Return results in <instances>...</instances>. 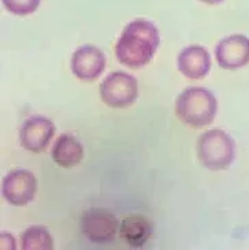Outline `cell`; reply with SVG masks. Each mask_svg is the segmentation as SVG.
Segmentation results:
<instances>
[{"mask_svg":"<svg viewBox=\"0 0 249 250\" xmlns=\"http://www.w3.org/2000/svg\"><path fill=\"white\" fill-rule=\"evenodd\" d=\"M160 42L158 27L147 20L129 22L115 45L118 62L130 68L147 66L155 56Z\"/></svg>","mask_w":249,"mask_h":250,"instance_id":"6da1fadb","label":"cell"},{"mask_svg":"<svg viewBox=\"0 0 249 250\" xmlns=\"http://www.w3.org/2000/svg\"><path fill=\"white\" fill-rule=\"evenodd\" d=\"M218 112V102L212 92L204 88H188L175 100V114L192 128L209 126Z\"/></svg>","mask_w":249,"mask_h":250,"instance_id":"7a4b0ae2","label":"cell"},{"mask_svg":"<svg viewBox=\"0 0 249 250\" xmlns=\"http://www.w3.org/2000/svg\"><path fill=\"white\" fill-rule=\"evenodd\" d=\"M197 157L211 171L229 168L236 159V142L223 130H208L197 141Z\"/></svg>","mask_w":249,"mask_h":250,"instance_id":"3957f363","label":"cell"},{"mask_svg":"<svg viewBox=\"0 0 249 250\" xmlns=\"http://www.w3.org/2000/svg\"><path fill=\"white\" fill-rule=\"evenodd\" d=\"M100 97L110 108H128L138 97V83L133 75L115 71L100 83Z\"/></svg>","mask_w":249,"mask_h":250,"instance_id":"277c9868","label":"cell"},{"mask_svg":"<svg viewBox=\"0 0 249 250\" xmlns=\"http://www.w3.org/2000/svg\"><path fill=\"white\" fill-rule=\"evenodd\" d=\"M81 226L84 235L94 244L111 242L121 227L114 213L104 208L88 209L82 215Z\"/></svg>","mask_w":249,"mask_h":250,"instance_id":"5b68a950","label":"cell"},{"mask_svg":"<svg viewBox=\"0 0 249 250\" xmlns=\"http://www.w3.org/2000/svg\"><path fill=\"white\" fill-rule=\"evenodd\" d=\"M37 191V179L29 169H13L3 178L1 193L7 203L14 207H25Z\"/></svg>","mask_w":249,"mask_h":250,"instance_id":"8992f818","label":"cell"},{"mask_svg":"<svg viewBox=\"0 0 249 250\" xmlns=\"http://www.w3.org/2000/svg\"><path fill=\"white\" fill-rule=\"evenodd\" d=\"M218 64L225 70H237L249 63V37L230 34L218 42L215 48Z\"/></svg>","mask_w":249,"mask_h":250,"instance_id":"52a82bcc","label":"cell"},{"mask_svg":"<svg viewBox=\"0 0 249 250\" xmlns=\"http://www.w3.org/2000/svg\"><path fill=\"white\" fill-rule=\"evenodd\" d=\"M55 134V126L45 116L36 115L26 119L20 131L21 145L30 152H44Z\"/></svg>","mask_w":249,"mask_h":250,"instance_id":"ba28073f","label":"cell"},{"mask_svg":"<svg viewBox=\"0 0 249 250\" xmlns=\"http://www.w3.org/2000/svg\"><path fill=\"white\" fill-rule=\"evenodd\" d=\"M70 67L78 80L85 82L94 81L106 68V56L99 48L82 45L74 51Z\"/></svg>","mask_w":249,"mask_h":250,"instance_id":"9c48e42d","label":"cell"},{"mask_svg":"<svg viewBox=\"0 0 249 250\" xmlns=\"http://www.w3.org/2000/svg\"><path fill=\"white\" fill-rule=\"evenodd\" d=\"M177 64L189 80H203L211 70V56L204 47L189 45L180 52Z\"/></svg>","mask_w":249,"mask_h":250,"instance_id":"30bf717a","label":"cell"},{"mask_svg":"<svg viewBox=\"0 0 249 250\" xmlns=\"http://www.w3.org/2000/svg\"><path fill=\"white\" fill-rule=\"evenodd\" d=\"M84 159L81 142L70 134L61 135L52 146V160L62 168H73Z\"/></svg>","mask_w":249,"mask_h":250,"instance_id":"8fae6325","label":"cell"},{"mask_svg":"<svg viewBox=\"0 0 249 250\" xmlns=\"http://www.w3.org/2000/svg\"><path fill=\"white\" fill-rule=\"evenodd\" d=\"M122 239L132 248H141L151 237V223L141 215H132L121 223Z\"/></svg>","mask_w":249,"mask_h":250,"instance_id":"7c38bea8","label":"cell"},{"mask_svg":"<svg viewBox=\"0 0 249 250\" xmlns=\"http://www.w3.org/2000/svg\"><path fill=\"white\" fill-rule=\"evenodd\" d=\"M21 248L23 250H52L54 241L45 227L32 226L21 235Z\"/></svg>","mask_w":249,"mask_h":250,"instance_id":"4fadbf2b","label":"cell"},{"mask_svg":"<svg viewBox=\"0 0 249 250\" xmlns=\"http://www.w3.org/2000/svg\"><path fill=\"white\" fill-rule=\"evenodd\" d=\"M1 1L7 11L18 17H25L33 14L39 8L41 0H1Z\"/></svg>","mask_w":249,"mask_h":250,"instance_id":"5bb4252c","label":"cell"},{"mask_svg":"<svg viewBox=\"0 0 249 250\" xmlns=\"http://www.w3.org/2000/svg\"><path fill=\"white\" fill-rule=\"evenodd\" d=\"M1 249H15V241L11 234L1 232V241H0Z\"/></svg>","mask_w":249,"mask_h":250,"instance_id":"9a60e30c","label":"cell"},{"mask_svg":"<svg viewBox=\"0 0 249 250\" xmlns=\"http://www.w3.org/2000/svg\"><path fill=\"white\" fill-rule=\"evenodd\" d=\"M202 3H205V4H219V3H222L225 0H200Z\"/></svg>","mask_w":249,"mask_h":250,"instance_id":"2e32d148","label":"cell"}]
</instances>
